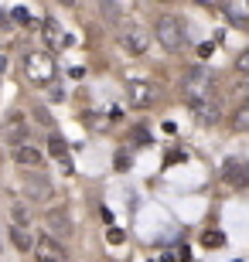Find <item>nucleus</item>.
<instances>
[{"label": "nucleus", "instance_id": "obj_22", "mask_svg": "<svg viewBox=\"0 0 249 262\" xmlns=\"http://www.w3.org/2000/svg\"><path fill=\"white\" fill-rule=\"evenodd\" d=\"M109 242L120 245V242H123V232H120V228H109Z\"/></svg>", "mask_w": 249, "mask_h": 262}, {"label": "nucleus", "instance_id": "obj_21", "mask_svg": "<svg viewBox=\"0 0 249 262\" xmlns=\"http://www.w3.org/2000/svg\"><path fill=\"white\" fill-rule=\"evenodd\" d=\"M34 116H38L41 123H45V126H48V133H51V129H55V119H48V113H45V109H41V106L34 109Z\"/></svg>", "mask_w": 249, "mask_h": 262}, {"label": "nucleus", "instance_id": "obj_7", "mask_svg": "<svg viewBox=\"0 0 249 262\" xmlns=\"http://www.w3.org/2000/svg\"><path fill=\"white\" fill-rule=\"evenodd\" d=\"M45 228H48L55 238H72V218L65 214V208H48L45 211Z\"/></svg>", "mask_w": 249, "mask_h": 262}, {"label": "nucleus", "instance_id": "obj_23", "mask_svg": "<svg viewBox=\"0 0 249 262\" xmlns=\"http://www.w3.org/2000/svg\"><path fill=\"white\" fill-rule=\"evenodd\" d=\"M126 164H130V160H126V150H120V157H116V167H120V170H126Z\"/></svg>", "mask_w": 249, "mask_h": 262}, {"label": "nucleus", "instance_id": "obj_25", "mask_svg": "<svg viewBox=\"0 0 249 262\" xmlns=\"http://www.w3.org/2000/svg\"><path fill=\"white\" fill-rule=\"evenodd\" d=\"M4 72H7V55L0 51V75H4Z\"/></svg>", "mask_w": 249, "mask_h": 262}, {"label": "nucleus", "instance_id": "obj_8", "mask_svg": "<svg viewBox=\"0 0 249 262\" xmlns=\"http://www.w3.org/2000/svg\"><path fill=\"white\" fill-rule=\"evenodd\" d=\"M4 140L14 143V146H21V143H28V140H31V126H28V119L21 116V113H14V116L4 123Z\"/></svg>", "mask_w": 249, "mask_h": 262}, {"label": "nucleus", "instance_id": "obj_15", "mask_svg": "<svg viewBox=\"0 0 249 262\" xmlns=\"http://www.w3.org/2000/svg\"><path fill=\"white\" fill-rule=\"evenodd\" d=\"M10 242H14V249H17V252H34V242H38V238H31L28 228L14 225V228H10Z\"/></svg>", "mask_w": 249, "mask_h": 262}, {"label": "nucleus", "instance_id": "obj_19", "mask_svg": "<svg viewBox=\"0 0 249 262\" xmlns=\"http://www.w3.org/2000/svg\"><path fill=\"white\" fill-rule=\"evenodd\" d=\"M10 17L17 20V24H24V28H28V24H31V14H28V7H17V10H14V14H10Z\"/></svg>", "mask_w": 249, "mask_h": 262}, {"label": "nucleus", "instance_id": "obj_27", "mask_svg": "<svg viewBox=\"0 0 249 262\" xmlns=\"http://www.w3.org/2000/svg\"><path fill=\"white\" fill-rule=\"evenodd\" d=\"M164 4H167V0H164Z\"/></svg>", "mask_w": 249, "mask_h": 262}, {"label": "nucleus", "instance_id": "obj_16", "mask_svg": "<svg viewBox=\"0 0 249 262\" xmlns=\"http://www.w3.org/2000/svg\"><path fill=\"white\" fill-rule=\"evenodd\" d=\"M10 218H14V225H21V228H28V225H31V211L21 201L10 204Z\"/></svg>", "mask_w": 249, "mask_h": 262}, {"label": "nucleus", "instance_id": "obj_14", "mask_svg": "<svg viewBox=\"0 0 249 262\" xmlns=\"http://www.w3.org/2000/svg\"><path fill=\"white\" fill-rule=\"evenodd\" d=\"M45 38H48V45H58V48H72L75 45L72 34H65V31L58 28V20H45Z\"/></svg>", "mask_w": 249, "mask_h": 262}, {"label": "nucleus", "instance_id": "obj_2", "mask_svg": "<svg viewBox=\"0 0 249 262\" xmlns=\"http://www.w3.org/2000/svg\"><path fill=\"white\" fill-rule=\"evenodd\" d=\"M21 68H24V75L34 82V85H51L55 82V58H51L48 51H28L24 58H21Z\"/></svg>", "mask_w": 249, "mask_h": 262}, {"label": "nucleus", "instance_id": "obj_5", "mask_svg": "<svg viewBox=\"0 0 249 262\" xmlns=\"http://www.w3.org/2000/svg\"><path fill=\"white\" fill-rule=\"evenodd\" d=\"M120 45H123L126 55H133V58H140V55H147V48H150V38H147V31L140 28H120Z\"/></svg>", "mask_w": 249, "mask_h": 262}, {"label": "nucleus", "instance_id": "obj_4", "mask_svg": "<svg viewBox=\"0 0 249 262\" xmlns=\"http://www.w3.org/2000/svg\"><path fill=\"white\" fill-rule=\"evenodd\" d=\"M34 259L38 262H68V252H65V245H62V238L45 232V235H38V242H34Z\"/></svg>", "mask_w": 249, "mask_h": 262}, {"label": "nucleus", "instance_id": "obj_26", "mask_svg": "<svg viewBox=\"0 0 249 262\" xmlns=\"http://www.w3.org/2000/svg\"><path fill=\"white\" fill-rule=\"evenodd\" d=\"M58 4H65V7H72V4H75V0H58Z\"/></svg>", "mask_w": 249, "mask_h": 262}, {"label": "nucleus", "instance_id": "obj_6", "mask_svg": "<svg viewBox=\"0 0 249 262\" xmlns=\"http://www.w3.org/2000/svg\"><path fill=\"white\" fill-rule=\"evenodd\" d=\"M222 181L232 187H249V164L239 160V157H225L222 164Z\"/></svg>", "mask_w": 249, "mask_h": 262}, {"label": "nucleus", "instance_id": "obj_24", "mask_svg": "<svg viewBox=\"0 0 249 262\" xmlns=\"http://www.w3.org/2000/svg\"><path fill=\"white\" fill-rule=\"evenodd\" d=\"M195 4H201V7H222V0H195Z\"/></svg>", "mask_w": 249, "mask_h": 262}, {"label": "nucleus", "instance_id": "obj_20", "mask_svg": "<svg viewBox=\"0 0 249 262\" xmlns=\"http://www.w3.org/2000/svg\"><path fill=\"white\" fill-rule=\"evenodd\" d=\"M236 68H239L242 75H249V48H246V51L239 55V61H236Z\"/></svg>", "mask_w": 249, "mask_h": 262}, {"label": "nucleus", "instance_id": "obj_10", "mask_svg": "<svg viewBox=\"0 0 249 262\" xmlns=\"http://www.w3.org/2000/svg\"><path fill=\"white\" fill-rule=\"evenodd\" d=\"M154 99H157V92H154V85H147V82H130V89H126V102L133 109H150Z\"/></svg>", "mask_w": 249, "mask_h": 262}, {"label": "nucleus", "instance_id": "obj_17", "mask_svg": "<svg viewBox=\"0 0 249 262\" xmlns=\"http://www.w3.org/2000/svg\"><path fill=\"white\" fill-rule=\"evenodd\" d=\"M201 245H205V249H222V245H225V235H222L219 228H208V232L201 235Z\"/></svg>", "mask_w": 249, "mask_h": 262}, {"label": "nucleus", "instance_id": "obj_1", "mask_svg": "<svg viewBox=\"0 0 249 262\" xmlns=\"http://www.w3.org/2000/svg\"><path fill=\"white\" fill-rule=\"evenodd\" d=\"M154 38L161 41L167 51H181L188 45V31H184V24L174 14H161V17L154 20Z\"/></svg>", "mask_w": 249, "mask_h": 262}, {"label": "nucleus", "instance_id": "obj_13", "mask_svg": "<svg viewBox=\"0 0 249 262\" xmlns=\"http://www.w3.org/2000/svg\"><path fill=\"white\" fill-rule=\"evenodd\" d=\"M48 154L68 170V143L62 140V133H58V129H51V133H48Z\"/></svg>", "mask_w": 249, "mask_h": 262}, {"label": "nucleus", "instance_id": "obj_3", "mask_svg": "<svg viewBox=\"0 0 249 262\" xmlns=\"http://www.w3.org/2000/svg\"><path fill=\"white\" fill-rule=\"evenodd\" d=\"M184 96H188V106H195V102H205V99H215V82H212V75H208L201 65L188 72Z\"/></svg>", "mask_w": 249, "mask_h": 262}, {"label": "nucleus", "instance_id": "obj_9", "mask_svg": "<svg viewBox=\"0 0 249 262\" xmlns=\"http://www.w3.org/2000/svg\"><path fill=\"white\" fill-rule=\"evenodd\" d=\"M14 164L24 167V170H41L45 167V154L31 143H21V146H14Z\"/></svg>", "mask_w": 249, "mask_h": 262}, {"label": "nucleus", "instance_id": "obj_12", "mask_svg": "<svg viewBox=\"0 0 249 262\" xmlns=\"http://www.w3.org/2000/svg\"><path fill=\"white\" fill-rule=\"evenodd\" d=\"M191 113H195V119H198V123H205V126H215V123H219V102H215V99L195 102Z\"/></svg>", "mask_w": 249, "mask_h": 262}, {"label": "nucleus", "instance_id": "obj_18", "mask_svg": "<svg viewBox=\"0 0 249 262\" xmlns=\"http://www.w3.org/2000/svg\"><path fill=\"white\" fill-rule=\"evenodd\" d=\"M236 129H249V106L236 113Z\"/></svg>", "mask_w": 249, "mask_h": 262}, {"label": "nucleus", "instance_id": "obj_11", "mask_svg": "<svg viewBox=\"0 0 249 262\" xmlns=\"http://www.w3.org/2000/svg\"><path fill=\"white\" fill-rule=\"evenodd\" d=\"M24 194L34 198V201H48L51 198V181L41 174H28L24 177Z\"/></svg>", "mask_w": 249, "mask_h": 262}]
</instances>
